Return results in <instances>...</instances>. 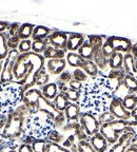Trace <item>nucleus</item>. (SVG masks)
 <instances>
[{"mask_svg":"<svg viewBox=\"0 0 137 152\" xmlns=\"http://www.w3.org/2000/svg\"><path fill=\"white\" fill-rule=\"evenodd\" d=\"M44 66L45 59L42 55L33 52L20 54L13 68L14 80L20 83L24 91L34 88L36 76Z\"/></svg>","mask_w":137,"mask_h":152,"instance_id":"1","label":"nucleus"},{"mask_svg":"<svg viewBox=\"0 0 137 152\" xmlns=\"http://www.w3.org/2000/svg\"><path fill=\"white\" fill-rule=\"evenodd\" d=\"M30 115L28 107L20 104L14 111L7 114V121L0 132V137L4 140H13L23 136L26 118Z\"/></svg>","mask_w":137,"mask_h":152,"instance_id":"2","label":"nucleus"},{"mask_svg":"<svg viewBox=\"0 0 137 152\" xmlns=\"http://www.w3.org/2000/svg\"><path fill=\"white\" fill-rule=\"evenodd\" d=\"M24 90L17 81L0 83V113L9 114L22 102Z\"/></svg>","mask_w":137,"mask_h":152,"instance_id":"3","label":"nucleus"},{"mask_svg":"<svg viewBox=\"0 0 137 152\" xmlns=\"http://www.w3.org/2000/svg\"><path fill=\"white\" fill-rule=\"evenodd\" d=\"M79 121L80 126L85 130V132L87 133V135L89 136V138L99 132V121L97 119V116L94 115V114L87 111H82L80 116H79V121Z\"/></svg>","mask_w":137,"mask_h":152,"instance_id":"4","label":"nucleus"},{"mask_svg":"<svg viewBox=\"0 0 137 152\" xmlns=\"http://www.w3.org/2000/svg\"><path fill=\"white\" fill-rule=\"evenodd\" d=\"M125 75L123 70H110L109 73L103 76V86L111 93L115 92L122 85Z\"/></svg>","mask_w":137,"mask_h":152,"instance_id":"5","label":"nucleus"},{"mask_svg":"<svg viewBox=\"0 0 137 152\" xmlns=\"http://www.w3.org/2000/svg\"><path fill=\"white\" fill-rule=\"evenodd\" d=\"M41 96H42V94H41V90L39 88L34 87V88L24 91L23 97H22V104H24L28 107L30 114H34L38 112L37 106Z\"/></svg>","mask_w":137,"mask_h":152,"instance_id":"6","label":"nucleus"},{"mask_svg":"<svg viewBox=\"0 0 137 152\" xmlns=\"http://www.w3.org/2000/svg\"><path fill=\"white\" fill-rule=\"evenodd\" d=\"M108 110L113 114V116L116 119L119 121H130L131 119V112H129L128 110H125V108L123 107L122 102L121 99L117 97L112 96V98L110 99L109 107Z\"/></svg>","mask_w":137,"mask_h":152,"instance_id":"7","label":"nucleus"},{"mask_svg":"<svg viewBox=\"0 0 137 152\" xmlns=\"http://www.w3.org/2000/svg\"><path fill=\"white\" fill-rule=\"evenodd\" d=\"M106 40L109 41V43L111 45L114 53L119 52L122 53V54L130 53L133 45L131 39L125 37H120V36H110V37H106Z\"/></svg>","mask_w":137,"mask_h":152,"instance_id":"8","label":"nucleus"},{"mask_svg":"<svg viewBox=\"0 0 137 152\" xmlns=\"http://www.w3.org/2000/svg\"><path fill=\"white\" fill-rule=\"evenodd\" d=\"M135 135H137V134L133 128L123 132L119 136L117 142L114 144L113 146H111V148H109V150L106 152H125V150L131 146V140Z\"/></svg>","mask_w":137,"mask_h":152,"instance_id":"9","label":"nucleus"},{"mask_svg":"<svg viewBox=\"0 0 137 152\" xmlns=\"http://www.w3.org/2000/svg\"><path fill=\"white\" fill-rule=\"evenodd\" d=\"M68 32L53 30L51 35L47 38L49 45L59 49V50H66V43H68Z\"/></svg>","mask_w":137,"mask_h":152,"instance_id":"10","label":"nucleus"},{"mask_svg":"<svg viewBox=\"0 0 137 152\" xmlns=\"http://www.w3.org/2000/svg\"><path fill=\"white\" fill-rule=\"evenodd\" d=\"M66 58L62 59H49L45 60V70L50 75L59 76L66 68Z\"/></svg>","mask_w":137,"mask_h":152,"instance_id":"11","label":"nucleus"},{"mask_svg":"<svg viewBox=\"0 0 137 152\" xmlns=\"http://www.w3.org/2000/svg\"><path fill=\"white\" fill-rule=\"evenodd\" d=\"M87 40L83 34L81 33H68V43H66V51L68 52H77L79 48L83 45V42Z\"/></svg>","mask_w":137,"mask_h":152,"instance_id":"12","label":"nucleus"},{"mask_svg":"<svg viewBox=\"0 0 137 152\" xmlns=\"http://www.w3.org/2000/svg\"><path fill=\"white\" fill-rule=\"evenodd\" d=\"M99 133H101L102 135L104 136V138L108 140L110 146H113L114 144H116L117 140H118L119 136H120V134L115 130V128H114V126L112 125V123L101 125L99 129Z\"/></svg>","mask_w":137,"mask_h":152,"instance_id":"13","label":"nucleus"},{"mask_svg":"<svg viewBox=\"0 0 137 152\" xmlns=\"http://www.w3.org/2000/svg\"><path fill=\"white\" fill-rule=\"evenodd\" d=\"M90 144L92 145V147L95 149L96 152H106L109 150V142L108 140L104 138V136L101 133H96L95 135L91 136L89 140Z\"/></svg>","mask_w":137,"mask_h":152,"instance_id":"14","label":"nucleus"},{"mask_svg":"<svg viewBox=\"0 0 137 152\" xmlns=\"http://www.w3.org/2000/svg\"><path fill=\"white\" fill-rule=\"evenodd\" d=\"M14 64H15V62L12 61V60H9L7 57V59L3 62L2 71L0 73V83L14 81V74H13Z\"/></svg>","mask_w":137,"mask_h":152,"instance_id":"15","label":"nucleus"},{"mask_svg":"<svg viewBox=\"0 0 137 152\" xmlns=\"http://www.w3.org/2000/svg\"><path fill=\"white\" fill-rule=\"evenodd\" d=\"M122 70L127 75L134 76L137 78V70H136V62L135 57L131 53H127L123 55V64Z\"/></svg>","mask_w":137,"mask_h":152,"instance_id":"16","label":"nucleus"},{"mask_svg":"<svg viewBox=\"0 0 137 152\" xmlns=\"http://www.w3.org/2000/svg\"><path fill=\"white\" fill-rule=\"evenodd\" d=\"M81 112L82 111H81L80 104L71 102L66 107V109L64 110L63 113L66 115V118L68 121V123H74V121H79V116H80Z\"/></svg>","mask_w":137,"mask_h":152,"instance_id":"17","label":"nucleus"},{"mask_svg":"<svg viewBox=\"0 0 137 152\" xmlns=\"http://www.w3.org/2000/svg\"><path fill=\"white\" fill-rule=\"evenodd\" d=\"M66 53H68L66 50H59V49H56V48L52 47V45H47V48L43 52L42 56L45 60L62 59V58H66Z\"/></svg>","mask_w":137,"mask_h":152,"instance_id":"18","label":"nucleus"},{"mask_svg":"<svg viewBox=\"0 0 137 152\" xmlns=\"http://www.w3.org/2000/svg\"><path fill=\"white\" fill-rule=\"evenodd\" d=\"M40 90L43 97L47 98V100H51V102H53L54 98L59 93V89H58V86L56 83H49L44 87L40 88Z\"/></svg>","mask_w":137,"mask_h":152,"instance_id":"19","label":"nucleus"},{"mask_svg":"<svg viewBox=\"0 0 137 152\" xmlns=\"http://www.w3.org/2000/svg\"><path fill=\"white\" fill-rule=\"evenodd\" d=\"M53 30L45 26H35L32 35V40H47Z\"/></svg>","mask_w":137,"mask_h":152,"instance_id":"20","label":"nucleus"},{"mask_svg":"<svg viewBox=\"0 0 137 152\" xmlns=\"http://www.w3.org/2000/svg\"><path fill=\"white\" fill-rule=\"evenodd\" d=\"M93 61L95 62L97 66H98V69H99L100 73L101 72H106V70L110 71V68H109V59L104 57V55L102 54L101 50L100 51H97V52H94V55H93Z\"/></svg>","mask_w":137,"mask_h":152,"instance_id":"21","label":"nucleus"},{"mask_svg":"<svg viewBox=\"0 0 137 152\" xmlns=\"http://www.w3.org/2000/svg\"><path fill=\"white\" fill-rule=\"evenodd\" d=\"M66 64H68L71 68H74V69L81 68L85 61L77 52H68L66 56Z\"/></svg>","mask_w":137,"mask_h":152,"instance_id":"22","label":"nucleus"},{"mask_svg":"<svg viewBox=\"0 0 137 152\" xmlns=\"http://www.w3.org/2000/svg\"><path fill=\"white\" fill-rule=\"evenodd\" d=\"M81 69L91 78H97L100 75L99 69H98V66L95 64V62L93 60H85V64L81 66Z\"/></svg>","mask_w":137,"mask_h":152,"instance_id":"23","label":"nucleus"},{"mask_svg":"<svg viewBox=\"0 0 137 152\" xmlns=\"http://www.w3.org/2000/svg\"><path fill=\"white\" fill-rule=\"evenodd\" d=\"M106 38V37H104L103 35H89L87 37V40L90 43L94 52H97V51H100L102 49Z\"/></svg>","mask_w":137,"mask_h":152,"instance_id":"24","label":"nucleus"},{"mask_svg":"<svg viewBox=\"0 0 137 152\" xmlns=\"http://www.w3.org/2000/svg\"><path fill=\"white\" fill-rule=\"evenodd\" d=\"M123 55L122 53L115 52L109 58V68L110 70H122L123 64Z\"/></svg>","mask_w":137,"mask_h":152,"instance_id":"25","label":"nucleus"},{"mask_svg":"<svg viewBox=\"0 0 137 152\" xmlns=\"http://www.w3.org/2000/svg\"><path fill=\"white\" fill-rule=\"evenodd\" d=\"M71 102H68V99L66 97V95L63 94L62 92H59L58 95L54 98L53 100V104H54L55 109L57 110L58 112H64V110L66 109L68 104Z\"/></svg>","mask_w":137,"mask_h":152,"instance_id":"26","label":"nucleus"},{"mask_svg":"<svg viewBox=\"0 0 137 152\" xmlns=\"http://www.w3.org/2000/svg\"><path fill=\"white\" fill-rule=\"evenodd\" d=\"M9 49L7 45V35L5 32H0V61H4L9 55Z\"/></svg>","mask_w":137,"mask_h":152,"instance_id":"27","label":"nucleus"},{"mask_svg":"<svg viewBox=\"0 0 137 152\" xmlns=\"http://www.w3.org/2000/svg\"><path fill=\"white\" fill-rule=\"evenodd\" d=\"M35 26L32 23H22L20 26V30H19L18 37L20 38V40H26V39H31L32 35H33V31Z\"/></svg>","mask_w":137,"mask_h":152,"instance_id":"28","label":"nucleus"},{"mask_svg":"<svg viewBox=\"0 0 137 152\" xmlns=\"http://www.w3.org/2000/svg\"><path fill=\"white\" fill-rule=\"evenodd\" d=\"M60 92H62L64 95H66V97L68 99L70 102H74V104H79V100L81 98V92H78V91H75V90H72L66 86L64 88H62L60 90Z\"/></svg>","mask_w":137,"mask_h":152,"instance_id":"29","label":"nucleus"},{"mask_svg":"<svg viewBox=\"0 0 137 152\" xmlns=\"http://www.w3.org/2000/svg\"><path fill=\"white\" fill-rule=\"evenodd\" d=\"M77 53L80 55L85 60H92L93 55H94V50L92 49L90 43L87 42V40H85V42H83V45L79 48V50L77 51Z\"/></svg>","mask_w":137,"mask_h":152,"instance_id":"30","label":"nucleus"},{"mask_svg":"<svg viewBox=\"0 0 137 152\" xmlns=\"http://www.w3.org/2000/svg\"><path fill=\"white\" fill-rule=\"evenodd\" d=\"M49 83H50V74L47 73L45 68H43L41 71H39V73L36 76L35 86H37L38 88L40 89L42 87H44L45 85H47Z\"/></svg>","mask_w":137,"mask_h":152,"instance_id":"31","label":"nucleus"},{"mask_svg":"<svg viewBox=\"0 0 137 152\" xmlns=\"http://www.w3.org/2000/svg\"><path fill=\"white\" fill-rule=\"evenodd\" d=\"M122 85L125 86V88H127V90L130 93H133V94H136L137 93V78L136 77L125 74Z\"/></svg>","mask_w":137,"mask_h":152,"instance_id":"32","label":"nucleus"},{"mask_svg":"<svg viewBox=\"0 0 137 152\" xmlns=\"http://www.w3.org/2000/svg\"><path fill=\"white\" fill-rule=\"evenodd\" d=\"M121 102H122V104L123 107L125 108V110H128L129 112H131L137 107V95L130 93Z\"/></svg>","mask_w":137,"mask_h":152,"instance_id":"33","label":"nucleus"},{"mask_svg":"<svg viewBox=\"0 0 137 152\" xmlns=\"http://www.w3.org/2000/svg\"><path fill=\"white\" fill-rule=\"evenodd\" d=\"M47 142H56V144H62L64 140L63 135L57 129H52L50 132L47 133V137L44 138Z\"/></svg>","mask_w":137,"mask_h":152,"instance_id":"34","label":"nucleus"},{"mask_svg":"<svg viewBox=\"0 0 137 152\" xmlns=\"http://www.w3.org/2000/svg\"><path fill=\"white\" fill-rule=\"evenodd\" d=\"M47 45H49L47 39V40H32V52L38 55H42Z\"/></svg>","mask_w":137,"mask_h":152,"instance_id":"35","label":"nucleus"},{"mask_svg":"<svg viewBox=\"0 0 137 152\" xmlns=\"http://www.w3.org/2000/svg\"><path fill=\"white\" fill-rule=\"evenodd\" d=\"M33 152H47V142L44 138H37L34 140L31 144Z\"/></svg>","mask_w":137,"mask_h":152,"instance_id":"36","label":"nucleus"},{"mask_svg":"<svg viewBox=\"0 0 137 152\" xmlns=\"http://www.w3.org/2000/svg\"><path fill=\"white\" fill-rule=\"evenodd\" d=\"M97 119L99 121V125H106V124H110L112 121H115V117L113 116V114L109 111V110H106V111L101 112L100 114L97 115Z\"/></svg>","mask_w":137,"mask_h":152,"instance_id":"37","label":"nucleus"},{"mask_svg":"<svg viewBox=\"0 0 137 152\" xmlns=\"http://www.w3.org/2000/svg\"><path fill=\"white\" fill-rule=\"evenodd\" d=\"M68 121L66 118V115H64L63 112H58L53 118V124H54V128H64V126L66 125Z\"/></svg>","mask_w":137,"mask_h":152,"instance_id":"38","label":"nucleus"},{"mask_svg":"<svg viewBox=\"0 0 137 152\" xmlns=\"http://www.w3.org/2000/svg\"><path fill=\"white\" fill-rule=\"evenodd\" d=\"M72 77H73L74 79H76V80L82 83H87V81L89 80V78H90V77L85 73V71H83L81 68L74 69L73 71H72Z\"/></svg>","mask_w":137,"mask_h":152,"instance_id":"39","label":"nucleus"},{"mask_svg":"<svg viewBox=\"0 0 137 152\" xmlns=\"http://www.w3.org/2000/svg\"><path fill=\"white\" fill-rule=\"evenodd\" d=\"M18 51L20 54H26V53L32 52V39H26V40H20L18 47Z\"/></svg>","mask_w":137,"mask_h":152,"instance_id":"40","label":"nucleus"},{"mask_svg":"<svg viewBox=\"0 0 137 152\" xmlns=\"http://www.w3.org/2000/svg\"><path fill=\"white\" fill-rule=\"evenodd\" d=\"M78 152H96L89 140H79L77 142Z\"/></svg>","mask_w":137,"mask_h":152,"instance_id":"41","label":"nucleus"},{"mask_svg":"<svg viewBox=\"0 0 137 152\" xmlns=\"http://www.w3.org/2000/svg\"><path fill=\"white\" fill-rule=\"evenodd\" d=\"M47 152H71L68 149L62 147L60 144L56 142H47Z\"/></svg>","mask_w":137,"mask_h":152,"instance_id":"42","label":"nucleus"},{"mask_svg":"<svg viewBox=\"0 0 137 152\" xmlns=\"http://www.w3.org/2000/svg\"><path fill=\"white\" fill-rule=\"evenodd\" d=\"M19 43H20V38H19L18 36H9L7 35V45H9V50L18 49Z\"/></svg>","mask_w":137,"mask_h":152,"instance_id":"43","label":"nucleus"},{"mask_svg":"<svg viewBox=\"0 0 137 152\" xmlns=\"http://www.w3.org/2000/svg\"><path fill=\"white\" fill-rule=\"evenodd\" d=\"M70 89H72V90H75V91H78V92H81L82 93L83 91V88H85V86H83L82 83H80V81L76 80V79L72 78L71 80L68 81V85H66Z\"/></svg>","mask_w":137,"mask_h":152,"instance_id":"44","label":"nucleus"},{"mask_svg":"<svg viewBox=\"0 0 137 152\" xmlns=\"http://www.w3.org/2000/svg\"><path fill=\"white\" fill-rule=\"evenodd\" d=\"M72 78H73V77H72V72L68 71V70H64V71L58 76L57 83H62V85H68V83L71 80Z\"/></svg>","mask_w":137,"mask_h":152,"instance_id":"45","label":"nucleus"},{"mask_svg":"<svg viewBox=\"0 0 137 152\" xmlns=\"http://www.w3.org/2000/svg\"><path fill=\"white\" fill-rule=\"evenodd\" d=\"M20 26L21 24L19 22H13V23H9V28L7 30V34L9 36H18L19 30H20Z\"/></svg>","mask_w":137,"mask_h":152,"instance_id":"46","label":"nucleus"},{"mask_svg":"<svg viewBox=\"0 0 137 152\" xmlns=\"http://www.w3.org/2000/svg\"><path fill=\"white\" fill-rule=\"evenodd\" d=\"M130 127H132L133 129L137 127V107L135 108L133 111H131V119L130 121Z\"/></svg>","mask_w":137,"mask_h":152,"instance_id":"47","label":"nucleus"},{"mask_svg":"<svg viewBox=\"0 0 137 152\" xmlns=\"http://www.w3.org/2000/svg\"><path fill=\"white\" fill-rule=\"evenodd\" d=\"M17 152H33V149H32V146L30 144L21 142L17 149Z\"/></svg>","mask_w":137,"mask_h":152,"instance_id":"48","label":"nucleus"},{"mask_svg":"<svg viewBox=\"0 0 137 152\" xmlns=\"http://www.w3.org/2000/svg\"><path fill=\"white\" fill-rule=\"evenodd\" d=\"M9 23L5 21H0V32H5L9 28Z\"/></svg>","mask_w":137,"mask_h":152,"instance_id":"49","label":"nucleus"},{"mask_svg":"<svg viewBox=\"0 0 137 152\" xmlns=\"http://www.w3.org/2000/svg\"><path fill=\"white\" fill-rule=\"evenodd\" d=\"M130 53L133 55V56L135 57V58H137V42L133 43V45H132V49H131Z\"/></svg>","mask_w":137,"mask_h":152,"instance_id":"50","label":"nucleus"},{"mask_svg":"<svg viewBox=\"0 0 137 152\" xmlns=\"http://www.w3.org/2000/svg\"><path fill=\"white\" fill-rule=\"evenodd\" d=\"M125 152H137V148H135V147H132V146H130V147H129L128 149L125 150Z\"/></svg>","mask_w":137,"mask_h":152,"instance_id":"51","label":"nucleus"},{"mask_svg":"<svg viewBox=\"0 0 137 152\" xmlns=\"http://www.w3.org/2000/svg\"><path fill=\"white\" fill-rule=\"evenodd\" d=\"M2 66H3V61H0V73L2 71Z\"/></svg>","mask_w":137,"mask_h":152,"instance_id":"52","label":"nucleus"},{"mask_svg":"<svg viewBox=\"0 0 137 152\" xmlns=\"http://www.w3.org/2000/svg\"><path fill=\"white\" fill-rule=\"evenodd\" d=\"M7 152H17V150H14V149H12V150H9V151H7Z\"/></svg>","mask_w":137,"mask_h":152,"instance_id":"53","label":"nucleus"},{"mask_svg":"<svg viewBox=\"0 0 137 152\" xmlns=\"http://www.w3.org/2000/svg\"><path fill=\"white\" fill-rule=\"evenodd\" d=\"M135 62H136V70H137V58H135Z\"/></svg>","mask_w":137,"mask_h":152,"instance_id":"54","label":"nucleus"}]
</instances>
